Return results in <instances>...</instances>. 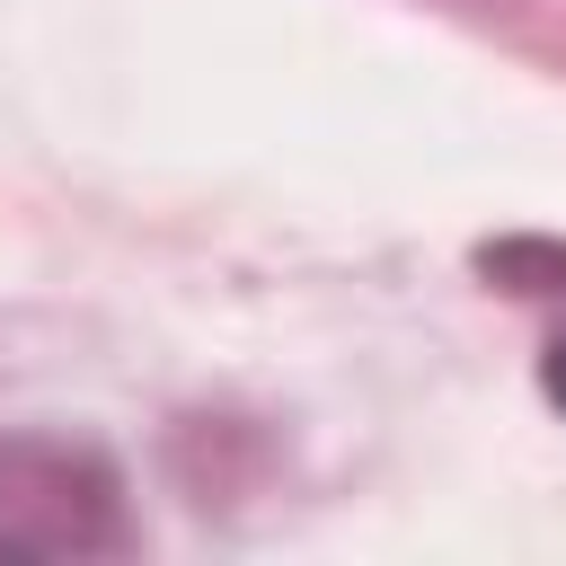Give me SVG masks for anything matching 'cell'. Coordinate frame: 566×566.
Masks as SVG:
<instances>
[{
  "mask_svg": "<svg viewBox=\"0 0 566 566\" xmlns=\"http://www.w3.org/2000/svg\"><path fill=\"white\" fill-rule=\"evenodd\" d=\"M548 389H557V407H566V354H557V363H548Z\"/></svg>",
  "mask_w": 566,
  "mask_h": 566,
  "instance_id": "cell-1",
  "label": "cell"
}]
</instances>
